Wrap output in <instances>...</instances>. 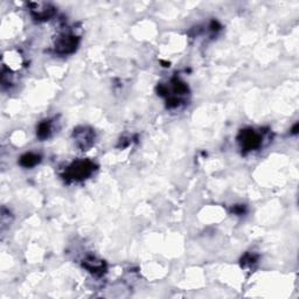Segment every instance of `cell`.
<instances>
[{"mask_svg":"<svg viewBox=\"0 0 299 299\" xmlns=\"http://www.w3.org/2000/svg\"><path fill=\"white\" fill-rule=\"evenodd\" d=\"M95 170V165L89 160H79L74 163L67 171V177L74 180H82L89 177Z\"/></svg>","mask_w":299,"mask_h":299,"instance_id":"cell-1","label":"cell"},{"mask_svg":"<svg viewBox=\"0 0 299 299\" xmlns=\"http://www.w3.org/2000/svg\"><path fill=\"white\" fill-rule=\"evenodd\" d=\"M240 141L242 147L244 150L250 151L259 147L261 144V138L256 132H254L252 130H244L240 134Z\"/></svg>","mask_w":299,"mask_h":299,"instance_id":"cell-2","label":"cell"},{"mask_svg":"<svg viewBox=\"0 0 299 299\" xmlns=\"http://www.w3.org/2000/svg\"><path fill=\"white\" fill-rule=\"evenodd\" d=\"M74 137H75L77 145H79L82 150L88 149V147L91 146L94 143V132L87 128L77 129L75 132H74Z\"/></svg>","mask_w":299,"mask_h":299,"instance_id":"cell-3","label":"cell"},{"mask_svg":"<svg viewBox=\"0 0 299 299\" xmlns=\"http://www.w3.org/2000/svg\"><path fill=\"white\" fill-rule=\"evenodd\" d=\"M77 46V38L73 35H63L57 40L56 42V51L61 54H67L72 53L76 49Z\"/></svg>","mask_w":299,"mask_h":299,"instance_id":"cell-4","label":"cell"},{"mask_svg":"<svg viewBox=\"0 0 299 299\" xmlns=\"http://www.w3.org/2000/svg\"><path fill=\"white\" fill-rule=\"evenodd\" d=\"M40 162V157L34 153H26L20 159V164L24 167H33Z\"/></svg>","mask_w":299,"mask_h":299,"instance_id":"cell-5","label":"cell"},{"mask_svg":"<svg viewBox=\"0 0 299 299\" xmlns=\"http://www.w3.org/2000/svg\"><path fill=\"white\" fill-rule=\"evenodd\" d=\"M51 133V125L48 122H42L38 128V136L41 139H44L49 136Z\"/></svg>","mask_w":299,"mask_h":299,"instance_id":"cell-6","label":"cell"}]
</instances>
